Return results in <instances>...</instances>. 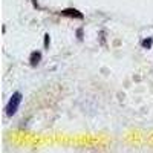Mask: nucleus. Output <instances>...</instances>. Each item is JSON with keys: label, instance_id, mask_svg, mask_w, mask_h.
<instances>
[{"label": "nucleus", "instance_id": "f257e3e1", "mask_svg": "<svg viewBox=\"0 0 153 153\" xmlns=\"http://www.w3.org/2000/svg\"><path fill=\"white\" fill-rule=\"evenodd\" d=\"M22 98H23V95L20 92H14V94L11 95L8 104L5 107V112H6L8 117H14V115L17 113V110L20 107V103H22Z\"/></svg>", "mask_w": 153, "mask_h": 153}, {"label": "nucleus", "instance_id": "f03ea898", "mask_svg": "<svg viewBox=\"0 0 153 153\" xmlns=\"http://www.w3.org/2000/svg\"><path fill=\"white\" fill-rule=\"evenodd\" d=\"M61 14H63V16H68V17H75V19H83V17H84L78 9H74V8H66V9H63Z\"/></svg>", "mask_w": 153, "mask_h": 153}, {"label": "nucleus", "instance_id": "7ed1b4c3", "mask_svg": "<svg viewBox=\"0 0 153 153\" xmlns=\"http://www.w3.org/2000/svg\"><path fill=\"white\" fill-rule=\"evenodd\" d=\"M40 61H42V52L40 51H34V52H31V55H29L31 66H37Z\"/></svg>", "mask_w": 153, "mask_h": 153}, {"label": "nucleus", "instance_id": "20e7f679", "mask_svg": "<svg viewBox=\"0 0 153 153\" xmlns=\"http://www.w3.org/2000/svg\"><path fill=\"white\" fill-rule=\"evenodd\" d=\"M152 45H153V38H152V37L144 38V40L141 42V46H143L144 49H150V48H152Z\"/></svg>", "mask_w": 153, "mask_h": 153}, {"label": "nucleus", "instance_id": "39448f33", "mask_svg": "<svg viewBox=\"0 0 153 153\" xmlns=\"http://www.w3.org/2000/svg\"><path fill=\"white\" fill-rule=\"evenodd\" d=\"M49 43H51V38H49V34H46L45 35V48H48Z\"/></svg>", "mask_w": 153, "mask_h": 153}, {"label": "nucleus", "instance_id": "423d86ee", "mask_svg": "<svg viewBox=\"0 0 153 153\" xmlns=\"http://www.w3.org/2000/svg\"><path fill=\"white\" fill-rule=\"evenodd\" d=\"M76 34H78V38H83V37H81V35H83V31H81V29L76 31Z\"/></svg>", "mask_w": 153, "mask_h": 153}]
</instances>
